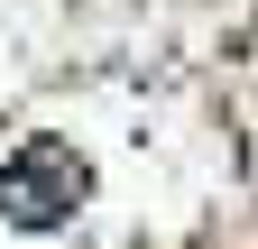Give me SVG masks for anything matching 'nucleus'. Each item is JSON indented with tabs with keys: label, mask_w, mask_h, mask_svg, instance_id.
<instances>
[{
	"label": "nucleus",
	"mask_w": 258,
	"mask_h": 249,
	"mask_svg": "<svg viewBox=\"0 0 258 249\" xmlns=\"http://www.w3.org/2000/svg\"><path fill=\"white\" fill-rule=\"evenodd\" d=\"M83 194H92V175H83V157L64 139H28L19 157L0 166V212H10L19 231H55Z\"/></svg>",
	"instance_id": "f257e3e1"
}]
</instances>
